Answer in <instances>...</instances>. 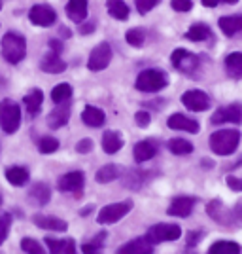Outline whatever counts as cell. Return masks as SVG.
<instances>
[{
  "mask_svg": "<svg viewBox=\"0 0 242 254\" xmlns=\"http://www.w3.org/2000/svg\"><path fill=\"white\" fill-rule=\"evenodd\" d=\"M38 148L42 154H53V152H57L59 150V140L55 137H42L38 140Z\"/></svg>",
  "mask_w": 242,
  "mask_h": 254,
  "instance_id": "cell-40",
  "label": "cell"
},
{
  "mask_svg": "<svg viewBox=\"0 0 242 254\" xmlns=\"http://www.w3.org/2000/svg\"><path fill=\"white\" fill-rule=\"evenodd\" d=\"M220 2H225V4H237L239 0H220Z\"/></svg>",
  "mask_w": 242,
  "mask_h": 254,
  "instance_id": "cell-54",
  "label": "cell"
},
{
  "mask_svg": "<svg viewBox=\"0 0 242 254\" xmlns=\"http://www.w3.org/2000/svg\"><path fill=\"white\" fill-rule=\"evenodd\" d=\"M212 31L206 23H193L188 32H186V38L191 42H204V40H210Z\"/></svg>",
  "mask_w": 242,
  "mask_h": 254,
  "instance_id": "cell-31",
  "label": "cell"
},
{
  "mask_svg": "<svg viewBox=\"0 0 242 254\" xmlns=\"http://www.w3.org/2000/svg\"><path fill=\"white\" fill-rule=\"evenodd\" d=\"M116 254H153V245L147 241V237H137L131 239L129 243H125L123 247H119L116 251Z\"/></svg>",
  "mask_w": 242,
  "mask_h": 254,
  "instance_id": "cell-16",
  "label": "cell"
},
{
  "mask_svg": "<svg viewBox=\"0 0 242 254\" xmlns=\"http://www.w3.org/2000/svg\"><path fill=\"white\" fill-rule=\"evenodd\" d=\"M0 10H2V0H0Z\"/></svg>",
  "mask_w": 242,
  "mask_h": 254,
  "instance_id": "cell-56",
  "label": "cell"
},
{
  "mask_svg": "<svg viewBox=\"0 0 242 254\" xmlns=\"http://www.w3.org/2000/svg\"><path fill=\"white\" fill-rule=\"evenodd\" d=\"M167 146L174 156H190L193 152V144L186 138H170Z\"/></svg>",
  "mask_w": 242,
  "mask_h": 254,
  "instance_id": "cell-35",
  "label": "cell"
},
{
  "mask_svg": "<svg viewBox=\"0 0 242 254\" xmlns=\"http://www.w3.org/2000/svg\"><path fill=\"white\" fill-rule=\"evenodd\" d=\"M206 214L210 216L214 222L221 224V226H233L237 224V218L220 199H212L208 205H206Z\"/></svg>",
  "mask_w": 242,
  "mask_h": 254,
  "instance_id": "cell-12",
  "label": "cell"
},
{
  "mask_svg": "<svg viewBox=\"0 0 242 254\" xmlns=\"http://www.w3.org/2000/svg\"><path fill=\"white\" fill-rule=\"evenodd\" d=\"M21 251L27 254H46L42 243H38L32 237H23L21 239Z\"/></svg>",
  "mask_w": 242,
  "mask_h": 254,
  "instance_id": "cell-39",
  "label": "cell"
},
{
  "mask_svg": "<svg viewBox=\"0 0 242 254\" xmlns=\"http://www.w3.org/2000/svg\"><path fill=\"white\" fill-rule=\"evenodd\" d=\"M147 179H149V175H147L146 171L131 169V171H127L125 177H123V186L129 188V190H140V188L146 186Z\"/></svg>",
  "mask_w": 242,
  "mask_h": 254,
  "instance_id": "cell-22",
  "label": "cell"
},
{
  "mask_svg": "<svg viewBox=\"0 0 242 254\" xmlns=\"http://www.w3.org/2000/svg\"><path fill=\"white\" fill-rule=\"evenodd\" d=\"M233 214H235L237 222H241V220H242V203L239 205V207H237V209H235V212H233Z\"/></svg>",
  "mask_w": 242,
  "mask_h": 254,
  "instance_id": "cell-51",
  "label": "cell"
},
{
  "mask_svg": "<svg viewBox=\"0 0 242 254\" xmlns=\"http://www.w3.org/2000/svg\"><path fill=\"white\" fill-rule=\"evenodd\" d=\"M106 10L117 21H127L129 19V6L123 0H106Z\"/></svg>",
  "mask_w": 242,
  "mask_h": 254,
  "instance_id": "cell-33",
  "label": "cell"
},
{
  "mask_svg": "<svg viewBox=\"0 0 242 254\" xmlns=\"http://www.w3.org/2000/svg\"><path fill=\"white\" fill-rule=\"evenodd\" d=\"M21 126V106L11 99L0 101V127L4 133L13 135Z\"/></svg>",
  "mask_w": 242,
  "mask_h": 254,
  "instance_id": "cell-3",
  "label": "cell"
},
{
  "mask_svg": "<svg viewBox=\"0 0 242 254\" xmlns=\"http://www.w3.org/2000/svg\"><path fill=\"white\" fill-rule=\"evenodd\" d=\"M0 203H2V197H0Z\"/></svg>",
  "mask_w": 242,
  "mask_h": 254,
  "instance_id": "cell-57",
  "label": "cell"
},
{
  "mask_svg": "<svg viewBox=\"0 0 242 254\" xmlns=\"http://www.w3.org/2000/svg\"><path fill=\"white\" fill-rule=\"evenodd\" d=\"M40 68L48 74H61L66 70V63L61 59V55L55 52H49L48 55H44L42 63H40Z\"/></svg>",
  "mask_w": 242,
  "mask_h": 254,
  "instance_id": "cell-20",
  "label": "cell"
},
{
  "mask_svg": "<svg viewBox=\"0 0 242 254\" xmlns=\"http://www.w3.org/2000/svg\"><path fill=\"white\" fill-rule=\"evenodd\" d=\"M121 167L116 165V163H108L104 167H100V169L97 171L95 179L97 182H100V184H108V182H112V180H116L121 177Z\"/></svg>",
  "mask_w": 242,
  "mask_h": 254,
  "instance_id": "cell-32",
  "label": "cell"
},
{
  "mask_svg": "<svg viewBox=\"0 0 242 254\" xmlns=\"http://www.w3.org/2000/svg\"><path fill=\"white\" fill-rule=\"evenodd\" d=\"M167 126L174 131H188V133H199L200 131L199 122H195L190 116H184V114H172L167 120Z\"/></svg>",
  "mask_w": 242,
  "mask_h": 254,
  "instance_id": "cell-17",
  "label": "cell"
},
{
  "mask_svg": "<svg viewBox=\"0 0 242 254\" xmlns=\"http://www.w3.org/2000/svg\"><path fill=\"white\" fill-rule=\"evenodd\" d=\"M241 144V133L237 129H220L212 133L208 138V146L218 156H229Z\"/></svg>",
  "mask_w": 242,
  "mask_h": 254,
  "instance_id": "cell-2",
  "label": "cell"
},
{
  "mask_svg": "<svg viewBox=\"0 0 242 254\" xmlns=\"http://www.w3.org/2000/svg\"><path fill=\"white\" fill-rule=\"evenodd\" d=\"M220 29L223 31L225 36H235L237 32L242 31V15L237 13V15H225V17H220Z\"/></svg>",
  "mask_w": 242,
  "mask_h": 254,
  "instance_id": "cell-26",
  "label": "cell"
},
{
  "mask_svg": "<svg viewBox=\"0 0 242 254\" xmlns=\"http://www.w3.org/2000/svg\"><path fill=\"white\" fill-rule=\"evenodd\" d=\"M46 245L49 249V254H78L74 239H53V237H46Z\"/></svg>",
  "mask_w": 242,
  "mask_h": 254,
  "instance_id": "cell-23",
  "label": "cell"
},
{
  "mask_svg": "<svg viewBox=\"0 0 242 254\" xmlns=\"http://www.w3.org/2000/svg\"><path fill=\"white\" fill-rule=\"evenodd\" d=\"M135 122H137L138 127H147L149 126V114L146 110H140V112L135 114Z\"/></svg>",
  "mask_w": 242,
  "mask_h": 254,
  "instance_id": "cell-46",
  "label": "cell"
},
{
  "mask_svg": "<svg viewBox=\"0 0 242 254\" xmlns=\"http://www.w3.org/2000/svg\"><path fill=\"white\" fill-rule=\"evenodd\" d=\"M182 254H197V253H191V251H188V253H182Z\"/></svg>",
  "mask_w": 242,
  "mask_h": 254,
  "instance_id": "cell-55",
  "label": "cell"
},
{
  "mask_svg": "<svg viewBox=\"0 0 242 254\" xmlns=\"http://www.w3.org/2000/svg\"><path fill=\"white\" fill-rule=\"evenodd\" d=\"M104 120L106 114L97 106H85L84 112H82V122L87 127H100L104 124Z\"/></svg>",
  "mask_w": 242,
  "mask_h": 254,
  "instance_id": "cell-27",
  "label": "cell"
},
{
  "mask_svg": "<svg viewBox=\"0 0 242 254\" xmlns=\"http://www.w3.org/2000/svg\"><path fill=\"white\" fill-rule=\"evenodd\" d=\"M210 122L214 126L221 124H242V105L241 103H233L229 106H221L212 114Z\"/></svg>",
  "mask_w": 242,
  "mask_h": 254,
  "instance_id": "cell-9",
  "label": "cell"
},
{
  "mask_svg": "<svg viewBox=\"0 0 242 254\" xmlns=\"http://www.w3.org/2000/svg\"><path fill=\"white\" fill-rule=\"evenodd\" d=\"M29 19L36 27H51L53 23L57 21V13L48 4H36L29 11Z\"/></svg>",
  "mask_w": 242,
  "mask_h": 254,
  "instance_id": "cell-11",
  "label": "cell"
},
{
  "mask_svg": "<svg viewBox=\"0 0 242 254\" xmlns=\"http://www.w3.org/2000/svg\"><path fill=\"white\" fill-rule=\"evenodd\" d=\"M10 224H11L10 214L0 216V245L6 241V237H8V233H10Z\"/></svg>",
  "mask_w": 242,
  "mask_h": 254,
  "instance_id": "cell-42",
  "label": "cell"
},
{
  "mask_svg": "<svg viewBox=\"0 0 242 254\" xmlns=\"http://www.w3.org/2000/svg\"><path fill=\"white\" fill-rule=\"evenodd\" d=\"M85 184V177L82 171H70V173H66L63 175L61 179L57 180V188L59 191H70V193H80L82 188H84Z\"/></svg>",
  "mask_w": 242,
  "mask_h": 254,
  "instance_id": "cell-13",
  "label": "cell"
},
{
  "mask_svg": "<svg viewBox=\"0 0 242 254\" xmlns=\"http://www.w3.org/2000/svg\"><path fill=\"white\" fill-rule=\"evenodd\" d=\"M106 241V232H100L98 235H95L89 243H85L82 247V253L84 254H100L102 253V247H104Z\"/></svg>",
  "mask_w": 242,
  "mask_h": 254,
  "instance_id": "cell-37",
  "label": "cell"
},
{
  "mask_svg": "<svg viewBox=\"0 0 242 254\" xmlns=\"http://www.w3.org/2000/svg\"><path fill=\"white\" fill-rule=\"evenodd\" d=\"M202 165H204V169H210V167H214V161H208V159H202Z\"/></svg>",
  "mask_w": 242,
  "mask_h": 254,
  "instance_id": "cell-53",
  "label": "cell"
},
{
  "mask_svg": "<svg viewBox=\"0 0 242 254\" xmlns=\"http://www.w3.org/2000/svg\"><path fill=\"white\" fill-rule=\"evenodd\" d=\"M87 0H68L66 4V15L72 19L74 23H84L87 19Z\"/></svg>",
  "mask_w": 242,
  "mask_h": 254,
  "instance_id": "cell-24",
  "label": "cell"
},
{
  "mask_svg": "<svg viewBox=\"0 0 242 254\" xmlns=\"http://www.w3.org/2000/svg\"><path fill=\"white\" fill-rule=\"evenodd\" d=\"M32 222L42 230H51V232H66L68 230V224L64 220L57 218V216H48V214H34Z\"/></svg>",
  "mask_w": 242,
  "mask_h": 254,
  "instance_id": "cell-19",
  "label": "cell"
},
{
  "mask_svg": "<svg viewBox=\"0 0 242 254\" xmlns=\"http://www.w3.org/2000/svg\"><path fill=\"white\" fill-rule=\"evenodd\" d=\"M49 48H51V52L61 55V52H63V42H59V40H49Z\"/></svg>",
  "mask_w": 242,
  "mask_h": 254,
  "instance_id": "cell-48",
  "label": "cell"
},
{
  "mask_svg": "<svg viewBox=\"0 0 242 254\" xmlns=\"http://www.w3.org/2000/svg\"><path fill=\"white\" fill-rule=\"evenodd\" d=\"M110 61H112V46L108 42H100L89 53L87 68L93 70V72H98V70H104L110 64Z\"/></svg>",
  "mask_w": 242,
  "mask_h": 254,
  "instance_id": "cell-8",
  "label": "cell"
},
{
  "mask_svg": "<svg viewBox=\"0 0 242 254\" xmlns=\"http://www.w3.org/2000/svg\"><path fill=\"white\" fill-rule=\"evenodd\" d=\"M27 197H29V203L34 205V207H44V205H48L49 199H51V188L46 182H36V184L31 186Z\"/></svg>",
  "mask_w": 242,
  "mask_h": 254,
  "instance_id": "cell-15",
  "label": "cell"
},
{
  "mask_svg": "<svg viewBox=\"0 0 242 254\" xmlns=\"http://www.w3.org/2000/svg\"><path fill=\"white\" fill-rule=\"evenodd\" d=\"M182 235V228L176 224H155L147 230L146 237L151 245L165 243V241H176Z\"/></svg>",
  "mask_w": 242,
  "mask_h": 254,
  "instance_id": "cell-7",
  "label": "cell"
},
{
  "mask_svg": "<svg viewBox=\"0 0 242 254\" xmlns=\"http://www.w3.org/2000/svg\"><path fill=\"white\" fill-rule=\"evenodd\" d=\"M6 179L10 182L11 186H25L29 179H31V175H29V171L27 167H21V165H13V167H8L6 169Z\"/></svg>",
  "mask_w": 242,
  "mask_h": 254,
  "instance_id": "cell-30",
  "label": "cell"
},
{
  "mask_svg": "<svg viewBox=\"0 0 242 254\" xmlns=\"http://www.w3.org/2000/svg\"><path fill=\"white\" fill-rule=\"evenodd\" d=\"M197 203V197H191V195H178L170 201L169 212L170 216H178V218H188L191 212H193V207Z\"/></svg>",
  "mask_w": 242,
  "mask_h": 254,
  "instance_id": "cell-14",
  "label": "cell"
},
{
  "mask_svg": "<svg viewBox=\"0 0 242 254\" xmlns=\"http://www.w3.org/2000/svg\"><path fill=\"white\" fill-rule=\"evenodd\" d=\"M202 237H204V232H190L188 233V237H186V243H188V247H197V245H199V241L200 239H202Z\"/></svg>",
  "mask_w": 242,
  "mask_h": 254,
  "instance_id": "cell-44",
  "label": "cell"
},
{
  "mask_svg": "<svg viewBox=\"0 0 242 254\" xmlns=\"http://www.w3.org/2000/svg\"><path fill=\"white\" fill-rule=\"evenodd\" d=\"M0 48H2L4 61H8L10 64L21 63L23 59H25V55H27V40L19 32H6L2 36Z\"/></svg>",
  "mask_w": 242,
  "mask_h": 254,
  "instance_id": "cell-1",
  "label": "cell"
},
{
  "mask_svg": "<svg viewBox=\"0 0 242 254\" xmlns=\"http://www.w3.org/2000/svg\"><path fill=\"white\" fill-rule=\"evenodd\" d=\"M169 84V78L163 70L159 68H146L137 76V85L138 91H144V93H153V91H161L163 87H167Z\"/></svg>",
  "mask_w": 242,
  "mask_h": 254,
  "instance_id": "cell-4",
  "label": "cell"
},
{
  "mask_svg": "<svg viewBox=\"0 0 242 254\" xmlns=\"http://www.w3.org/2000/svg\"><path fill=\"white\" fill-rule=\"evenodd\" d=\"M225 72L233 80H241L242 78V53L241 52H233L225 57Z\"/></svg>",
  "mask_w": 242,
  "mask_h": 254,
  "instance_id": "cell-25",
  "label": "cell"
},
{
  "mask_svg": "<svg viewBox=\"0 0 242 254\" xmlns=\"http://www.w3.org/2000/svg\"><path fill=\"white\" fill-rule=\"evenodd\" d=\"M182 103L191 112H204L210 108V97L202 89H190L182 95Z\"/></svg>",
  "mask_w": 242,
  "mask_h": 254,
  "instance_id": "cell-10",
  "label": "cell"
},
{
  "mask_svg": "<svg viewBox=\"0 0 242 254\" xmlns=\"http://www.w3.org/2000/svg\"><path fill=\"white\" fill-rule=\"evenodd\" d=\"M93 29H95L93 23H85V25L80 27V32H82V34H89V32H93Z\"/></svg>",
  "mask_w": 242,
  "mask_h": 254,
  "instance_id": "cell-49",
  "label": "cell"
},
{
  "mask_svg": "<svg viewBox=\"0 0 242 254\" xmlns=\"http://www.w3.org/2000/svg\"><path fill=\"white\" fill-rule=\"evenodd\" d=\"M200 2H202V6H206V8H216L220 0H200Z\"/></svg>",
  "mask_w": 242,
  "mask_h": 254,
  "instance_id": "cell-50",
  "label": "cell"
},
{
  "mask_svg": "<svg viewBox=\"0 0 242 254\" xmlns=\"http://www.w3.org/2000/svg\"><path fill=\"white\" fill-rule=\"evenodd\" d=\"M155 154H157V146L151 140H140L133 148V158L137 163H144L147 159L155 158Z\"/></svg>",
  "mask_w": 242,
  "mask_h": 254,
  "instance_id": "cell-21",
  "label": "cell"
},
{
  "mask_svg": "<svg viewBox=\"0 0 242 254\" xmlns=\"http://www.w3.org/2000/svg\"><path fill=\"white\" fill-rule=\"evenodd\" d=\"M72 97V85L70 84H57L51 91V101L55 105H63L68 103V99Z\"/></svg>",
  "mask_w": 242,
  "mask_h": 254,
  "instance_id": "cell-36",
  "label": "cell"
},
{
  "mask_svg": "<svg viewBox=\"0 0 242 254\" xmlns=\"http://www.w3.org/2000/svg\"><path fill=\"white\" fill-rule=\"evenodd\" d=\"M68 120H70V105H68V103H63V105H57L51 112H49V116H48V126L51 127V129H61V127H64L68 124Z\"/></svg>",
  "mask_w": 242,
  "mask_h": 254,
  "instance_id": "cell-18",
  "label": "cell"
},
{
  "mask_svg": "<svg viewBox=\"0 0 242 254\" xmlns=\"http://www.w3.org/2000/svg\"><path fill=\"white\" fill-rule=\"evenodd\" d=\"M170 61H172V66L182 72V74H188L191 78H195V74L199 72V66H200V61L197 55H193L191 52L188 50H174L172 55H170Z\"/></svg>",
  "mask_w": 242,
  "mask_h": 254,
  "instance_id": "cell-5",
  "label": "cell"
},
{
  "mask_svg": "<svg viewBox=\"0 0 242 254\" xmlns=\"http://www.w3.org/2000/svg\"><path fill=\"white\" fill-rule=\"evenodd\" d=\"M89 211H93V205H89V207L82 209V211H80V214H82V216H87V214H89Z\"/></svg>",
  "mask_w": 242,
  "mask_h": 254,
  "instance_id": "cell-52",
  "label": "cell"
},
{
  "mask_svg": "<svg viewBox=\"0 0 242 254\" xmlns=\"http://www.w3.org/2000/svg\"><path fill=\"white\" fill-rule=\"evenodd\" d=\"M161 0H135V6L140 15H146L147 11H151L155 6H157Z\"/></svg>",
  "mask_w": 242,
  "mask_h": 254,
  "instance_id": "cell-41",
  "label": "cell"
},
{
  "mask_svg": "<svg viewBox=\"0 0 242 254\" xmlns=\"http://www.w3.org/2000/svg\"><path fill=\"white\" fill-rule=\"evenodd\" d=\"M133 209V201H121V203H112V205H106L100 209V212L97 214V222L108 226V224H114L121 218H125L127 214Z\"/></svg>",
  "mask_w": 242,
  "mask_h": 254,
  "instance_id": "cell-6",
  "label": "cell"
},
{
  "mask_svg": "<svg viewBox=\"0 0 242 254\" xmlns=\"http://www.w3.org/2000/svg\"><path fill=\"white\" fill-rule=\"evenodd\" d=\"M227 186L237 191H242V180L235 179V177H227Z\"/></svg>",
  "mask_w": 242,
  "mask_h": 254,
  "instance_id": "cell-47",
  "label": "cell"
},
{
  "mask_svg": "<svg viewBox=\"0 0 242 254\" xmlns=\"http://www.w3.org/2000/svg\"><path fill=\"white\" fill-rule=\"evenodd\" d=\"M170 6L176 11H190L193 8V2L191 0H170Z\"/></svg>",
  "mask_w": 242,
  "mask_h": 254,
  "instance_id": "cell-43",
  "label": "cell"
},
{
  "mask_svg": "<svg viewBox=\"0 0 242 254\" xmlns=\"http://www.w3.org/2000/svg\"><path fill=\"white\" fill-rule=\"evenodd\" d=\"M123 148V135L117 131H106L102 135V150L106 154H116Z\"/></svg>",
  "mask_w": 242,
  "mask_h": 254,
  "instance_id": "cell-28",
  "label": "cell"
},
{
  "mask_svg": "<svg viewBox=\"0 0 242 254\" xmlns=\"http://www.w3.org/2000/svg\"><path fill=\"white\" fill-rule=\"evenodd\" d=\"M91 150H93V140L91 138H82L76 144V152H80V154H89Z\"/></svg>",
  "mask_w": 242,
  "mask_h": 254,
  "instance_id": "cell-45",
  "label": "cell"
},
{
  "mask_svg": "<svg viewBox=\"0 0 242 254\" xmlns=\"http://www.w3.org/2000/svg\"><path fill=\"white\" fill-rule=\"evenodd\" d=\"M208 254H241V245L235 241H216L208 249Z\"/></svg>",
  "mask_w": 242,
  "mask_h": 254,
  "instance_id": "cell-34",
  "label": "cell"
},
{
  "mask_svg": "<svg viewBox=\"0 0 242 254\" xmlns=\"http://www.w3.org/2000/svg\"><path fill=\"white\" fill-rule=\"evenodd\" d=\"M125 40L131 46H135V48H142L144 46V42H146V31L144 29H129L125 34Z\"/></svg>",
  "mask_w": 242,
  "mask_h": 254,
  "instance_id": "cell-38",
  "label": "cell"
},
{
  "mask_svg": "<svg viewBox=\"0 0 242 254\" xmlns=\"http://www.w3.org/2000/svg\"><path fill=\"white\" fill-rule=\"evenodd\" d=\"M42 101H44V93H42V89H38V87H34L29 95L23 97V105L27 108L29 116H36V114L40 112Z\"/></svg>",
  "mask_w": 242,
  "mask_h": 254,
  "instance_id": "cell-29",
  "label": "cell"
}]
</instances>
